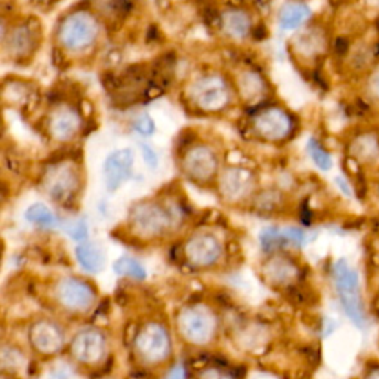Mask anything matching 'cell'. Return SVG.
I'll return each instance as SVG.
<instances>
[{
    "label": "cell",
    "instance_id": "1",
    "mask_svg": "<svg viewBox=\"0 0 379 379\" xmlns=\"http://www.w3.org/2000/svg\"><path fill=\"white\" fill-rule=\"evenodd\" d=\"M330 277H332L335 295L344 316L357 330L366 332L371 327L373 316L360 270L347 258H338L330 268Z\"/></svg>",
    "mask_w": 379,
    "mask_h": 379
},
{
    "label": "cell",
    "instance_id": "2",
    "mask_svg": "<svg viewBox=\"0 0 379 379\" xmlns=\"http://www.w3.org/2000/svg\"><path fill=\"white\" fill-rule=\"evenodd\" d=\"M178 332L190 345L205 347L218 332V317L209 305L193 303L184 307L177 317Z\"/></svg>",
    "mask_w": 379,
    "mask_h": 379
},
{
    "label": "cell",
    "instance_id": "3",
    "mask_svg": "<svg viewBox=\"0 0 379 379\" xmlns=\"http://www.w3.org/2000/svg\"><path fill=\"white\" fill-rule=\"evenodd\" d=\"M173 221L169 208L150 199L133 205L128 215L131 232L141 240L163 237L173 227Z\"/></svg>",
    "mask_w": 379,
    "mask_h": 379
},
{
    "label": "cell",
    "instance_id": "4",
    "mask_svg": "<svg viewBox=\"0 0 379 379\" xmlns=\"http://www.w3.org/2000/svg\"><path fill=\"white\" fill-rule=\"evenodd\" d=\"M133 351L140 362L149 366H159L169 360L172 339L168 327L159 322L142 325L133 338Z\"/></svg>",
    "mask_w": 379,
    "mask_h": 379
},
{
    "label": "cell",
    "instance_id": "5",
    "mask_svg": "<svg viewBox=\"0 0 379 379\" xmlns=\"http://www.w3.org/2000/svg\"><path fill=\"white\" fill-rule=\"evenodd\" d=\"M80 171L70 160H60L47 166L42 178L45 193L58 205L70 203L80 190Z\"/></svg>",
    "mask_w": 379,
    "mask_h": 379
},
{
    "label": "cell",
    "instance_id": "6",
    "mask_svg": "<svg viewBox=\"0 0 379 379\" xmlns=\"http://www.w3.org/2000/svg\"><path fill=\"white\" fill-rule=\"evenodd\" d=\"M55 301L70 314H87L96 304V290L87 280L64 277L55 285Z\"/></svg>",
    "mask_w": 379,
    "mask_h": 379
},
{
    "label": "cell",
    "instance_id": "7",
    "mask_svg": "<svg viewBox=\"0 0 379 379\" xmlns=\"http://www.w3.org/2000/svg\"><path fill=\"white\" fill-rule=\"evenodd\" d=\"M98 33L100 27L95 17L86 11H77L64 18L58 39L65 50L77 52L92 46Z\"/></svg>",
    "mask_w": 379,
    "mask_h": 379
},
{
    "label": "cell",
    "instance_id": "8",
    "mask_svg": "<svg viewBox=\"0 0 379 379\" xmlns=\"http://www.w3.org/2000/svg\"><path fill=\"white\" fill-rule=\"evenodd\" d=\"M190 98L202 111L218 113L231 101V91L224 77L219 74H205L190 86Z\"/></svg>",
    "mask_w": 379,
    "mask_h": 379
},
{
    "label": "cell",
    "instance_id": "9",
    "mask_svg": "<svg viewBox=\"0 0 379 379\" xmlns=\"http://www.w3.org/2000/svg\"><path fill=\"white\" fill-rule=\"evenodd\" d=\"M347 160L356 171L373 175L379 169V131H357L347 142Z\"/></svg>",
    "mask_w": 379,
    "mask_h": 379
},
{
    "label": "cell",
    "instance_id": "10",
    "mask_svg": "<svg viewBox=\"0 0 379 379\" xmlns=\"http://www.w3.org/2000/svg\"><path fill=\"white\" fill-rule=\"evenodd\" d=\"M250 124L257 137L267 142L285 141L294 132L292 118L280 107H262L252 116Z\"/></svg>",
    "mask_w": 379,
    "mask_h": 379
},
{
    "label": "cell",
    "instance_id": "11",
    "mask_svg": "<svg viewBox=\"0 0 379 379\" xmlns=\"http://www.w3.org/2000/svg\"><path fill=\"white\" fill-rule=\"evenodd\" d=\"M107 353H109V343L107 336L98 327H83L77 332L70 343V354L73 360L83 366L101 365Z\"/></svg>",
    "mask_w": 379,
    "mask_h": 379
},
{
    "label": "cell",
    "instance_id": "12",
    "mask_svg": "<svg viewBox=\"0 0 379 379\" xmlns=\"http://www.w3.org/2000/svg\"><path fill=\"white\" fill-rule=\"evenodd\" d=\"M224 255L221 240L208 231H197L191 235L184 245V257L193 268L215 267Z\"/></svg>",
    "mask_w": 379,
    "mask_h": 379
},
{
    "label": "cell",
    "instance_id": "13",
    "mask_svg": "<svg viewBox=\"0 0 379 379\" xmlns=\"http://www.w3.org/2000/svg\"><path fill=\"white\" fill-rule=\"evenodd\" d=\"M182 172L197 184H209L218 177L219 160L217 153L208 145H194L182 158Z\"/></svg>",
    "mask_w": 379,
    "mask_h": 379
},
{
    "label": "cell",
    "instance_id": "14",
    "mask_svg": "<svg viewBox=\"0 0 379 379\" xmlns=\"http://www.w3.org/2000/svg\"><path fill=\"white\" fill-rule=\"evenodd\" d=\"M28 341L34 351L42 356H55L65 345V332L54 320L41 318L28 329Z\"/></svg>",
    "mask_w": 379,
    "mask_h": 379
},
{
    "label": "cell",
    "instance_id": "15",
    "mask_svg": "<svg viewBox=\"0 0 379 379\" xmlns=\"http://www.w3.org/2000/svg\"><path fill=\"white\" fill-rule=\"evenodd\" d=\"M219 193L227 202H241L248 199L255 188V177L249 169L230 166L219 173Z\"/></svg>",
    "mask_w": 379,
    "mask_h": 379
},
{
    "label": "cell",
    "instance_id": "16",
    "mask_svg": "<svg viewBox=\"0 0 379 379\" xmlns=\"http://www.w3.org/2000/svg\"><path fill=\"white\" fill-rule=\"evenodd\" d=\"M82 129V116L73 105L61 104L47 116V132L60 142L72 141Z\"/></svg>",
    "mask_w": 379,
    "mask_h": 379
},
{
    "label": "cell",
    "instance_id": "17",
    "mask_svg": "<svg viewBox=\"0 0 379 379\" xmlns=\"http://www.w3.org/2000/svg\"><path fill=\"white\" fill-rule=\"evenodd\" d=\"M135 155L131 149H120L107 155L102 166L104 184L109 191L119 190L133 172Z\"/></svg>",
    "mask_w": 379,
    "mask_h": 379
},
{
    "label": "cell",
    "instance_id": "18",
    "mask_svg": "<svg viewBox=\"0 0 379 379\" xmlns=\"http://www.w3.org/2000/svg\"><path fill=\"white\" fill-rule=\"evenodd\" d=\"M307 241V235L299 227H267L261 231L259 243L266 252L281 249H301Z\"/></svg>",
    "mask_w": 379,
    "mask_h": 379
},
{
    "label": "cell",
    "instance_id": "19",
    "mask_svg": "<svg viewBox=\"0 0 379 379\" xmlns=\"http://www.w3.org/2000/svg\"><path fill=\"white\" fill-rule=\"evenodd\" d=\"M264 276L273 285L286 288L296 283L299 280L301 268L292 257L279 254L268 258L264 264Z\"/></svg>",
    "mask_w": 379,
    "mask_h": 379
},
{
    "label": "cell",
    "instance_id": "20",
    "mask_svg": "<svg viewBox=\"0 0 379 379\" xmlns=\"http://www.w3.org/2000/svg\"><path fill=\"white\" fill-rule=\"evenodd\" d=\"M34 36L36 33L30 25L21 24L17 25L15 28H11V33H9V36H3V41L11 55L23 58L33 52L36 42Z\"/></svg>",
    "mask_w": 379,
    "mask_h": 379
},
{
    "label": "cell",
    "instance_id": "21",
    "mask_svg": "<svg viewBox=\"0 0 379 379\" xmlns=\"http://www.w3.org/2000/svg\"><path fill=\"white\" fill-rule=\"evenodd\" d=\"M76 259L79 266L89 274H98L105 267V255L98 243L82 241L76 248Z\"/></svg>",
    "mask_w": 379,
    "mask_h": 379
},
{
    "label": "cell",
    "instance_id": "22",
    "mask_svg": "<svg viewBox=\"0 0 379 379\" xmlns=\"http://www.w3.org/2000/svg\"><path fill=\"white\" fill-rule=\"evenodd\" d=\"M267 85L262 76L254 70L241 72L237 77V91L240 96L248 102L259 101L266 96Z\"/></svg>",
    "mask_w": 379,
    "mask_h": 379
},
{
    "label": "cell",
    "instance_id": "23",
    "mask_svg": "<svg viewBox=\"0 0 379 379\" xmlns=\"http://www.w3.org/2000/svg\"><path fill=\"white\" fill-rule=\"evenodd\" d=\"M311 17V9L304 2H288L280 8L279 24L283 30H296Z\"/></svg>",
    "mask_w": 379,
    "mask_h": 379
},
{
    "label": "cell",
    "instance_id": "24",
    "mask_svg": "<svg viewBox=\"0 0 379 379\" xmlns=\"http://www.w3.org/2000/svg\"><path fill=\"white\" fill-rule=\"evenodd\" d=\"M222 30L232 39H245L250 33L252 21L249 14L241 9H228L221 17Z\"/></svg>",
    "mask_w": 379,
    "mask_h": 379
},
{
    "label": "cell",
    "instance_id": "25",
    "mask_svg": "<svg viewBox=\"0 0 379 379\" xmlns=\"http://www.w3.org/2000/svg\"><path fill=\"white\" fill-rule=\"evenodd\" d=\"M24 218L32 226L45 230H54L61 226L60 219L45 203H34V205L28 206L24 213Z\"/></svg>",
    "mask_w": 379,
    "mask_h": 379
},
{
    "label": "cell",
    "instance_id": "26",
    "mask_svg": "<svg viewBox=\"0 0 379 379\" xmlns=\"http://www.w3.org/2000/svg\"><path fill=\"white\" fill-rule=\"evenodd\" d=\"M296 51L307 58H313L318 55L325 50L326 39L316 28H310V30L301 33L296 39Z\"/></svg>",
    "mask_w": 379,
    "mask_h": 379
},
{
    "label": "cell",
    "instance_id": "27",
    "mask_svg": "<svg viewBox=\"0 0 379 379\" xmlns=\"http://www.w3.org/2000/svg\"><path fill=\"white\" fill-rule=\"evenodd\" d=\"M113 271L116 276L129 277L140 281L147 277V271H145L144 266L138 259H135L132 257H122L119 259H116L113 264Z\"/></svg>",
    "mask_w": 379,
    "mask_h": 379
},
{
    "label": "cell",
    "instance_id": "28",
    "mask_svg": "<svg viewBox=\"0 0 379 379\" xmlns=\"http://www.w3.org/2000/svg\"><path fill=\"white\" fill-rule=\"evenodd\" d=\"M307 153L310 155L311 162L314 163V166L322 171V172H329L332 171L334 168V158L332 154H330L326 149L325 145L320 142L316 138H310L308 142H307Z\"/></svg>",
    "mask_w": 379,
    "mask_h": 379
},
{
    "label": "cell",
    "instance_id": "29",
    "mask_svg": "<svg viewBox=\"0 0 379 379\" xmlns=\"http://www.w3.org/2000/svg\"><path fill=\"white\" fill-rule=\"evenodd\" d=\"M367 298L372 316L379 317V261L372 266L367 274Z\"/></svg>",
    "mask_w": 379,
    "mask_h": 379
},
{
    "label": "cell",
    "instance_id": "30",
    "mask_svg": "<svg viewBox=\"0 0 379 379\" xmlns=\"http://www.w3.org/2000/svg\"><path fill=\"white\" fill-rule=\"evenodd\" d=\"M197 379H236L230 372L224 371L222 367H217V366H210L203 369L200 371V373L197 375Z\"/></svg>",
    "mask_w": 379,
    "mask_h": 379
},
{
    "label": "cell",
    "instance_id": "31",
    "mask_svg": "<svg viewBox=\"0 0 379 379\" xmlns=\"http://www.w3.org/2000/svg\"><path fill=\"white\" fill-rule=\"evenodd\" d=\"M154 129H155L154 122L149 114L140 116L137 122H135V131H137L140 135H142V137H150V135L154 133Z\"/></svg>",
    "mask_w": 379,
    "mask_h": 379
},
{
    "label": "cell",
    "instance_id": "32",
    "mask_svg": "<svg viewBox=\"0 0 379 379\" xmlns=\"http://www.w3.org/2000/svg\"><path fill=\"white\" fill-rule=\"evenodd\" d=\"M335 186L344 197H347V199H354L356 197V188L353 186V182L349 181L347 177H344V175L335 177Z\"/></svg>",
    "mask_w": 379,
    "mask_h": 379
},
{
    "label": "cell",
    "instance_id": "33",
    "mask_svg": "<svg viewBox=\"0 0 379 379\" xmlns=\"http://www.w3.org/2000/svg\"><path fill=\"white\" fill-rule=\"evenodd\" d=\"M67 232H69V236L76 240V241H86L87 240V224L83 219H79L72 227L67 228Z\"/></svg>",
    "mask_w": 379,
    "mask_h": 379
},
{
    "label": "cell",
    "instance_id": "34",
    "mask_svg": "<svg viewBox=\"0 0 379 379\" xmlns=\"http://www.w3.org/2000/svg\"><path fill=\"white\" fill-rule=\"evenodd\" d=\"M369 199L379 209V169L369 177Z\"/></svg>",
    "mask_w": 379,
    "mask_h": 379
},
{
    "label": "cell",
    "instance_id": "35",
    "mask_svg": "<svg viewBox=\"0 0 379 379\" xmlns=\"http://www.w3.org/2000/svg\"><path fill=\"white\" fill-rule=\"evenodd\" d=\"M141 151H142V158H144V162L145 164L150 169H155L159 166V158L158 154H155L154 149H151L149 144H141Z\"/></svg>",
    "mask_w": 379,
    "mask_h": 379
},
{
    "label": "cell",
    "instance_id": "36",
    "mask_svg": "<svg viewBox=\"0 0 379 379\" xmlns=\"http://www.w3.org/2000/svg\"><path fill=\"white\" fill-rule=\"evenodd\" d=\"M358 379H379V360H369L363 366Z\"/></svg>",
    "mask_w": 379,
    "mask_h": 379
},
{
    "label": "cell",
    "instance_id": "37",
    "mask_svg": "<svg viewBox=\"0 0 379 379\" xmlns=\"http://www.w3.org/2000/svg\"><path fill=\"white\" fill-rule=\"evenodd\" d=\"M367 89L373 98L379 101V64L371 72V74H369Z\"/></svg>",
    "mask_w": 379,
    "mask_h": 379
},
{
    "label": "cell",
    "instance_id": "38",
    "mask_svg": "<svg viewBox=\"0 0 379 379\" xmlns=\"http://www.w3.org/2000/svg\"><path fill=\"white\" fill-rule=\"evenodd\" d=\"M164 379H187V369L182 363L175 365Z\"/></svg>",
    "mask_w": 379,
    "mask_h": 379
},
{
    "label": "cell",
    "instance_id": "39",
    "mask_svg": "<svg viewBox=\"0 0 379 379\" xmlns=\"http://www.w3.org/2000/svg\"><path fill=\"white\" fill-rule=\"evenodd\" d=\"M373 246H375V250H376L378 258H379V232H378L376 237H375V243H373Z\"/></svg>",
    "mask_w": 379,
    "mask_h": 379
},
{
    "label": "cell",
    "instance_id": "40",
    "mask_svg": "<svg viewBox=\"0 0 379 379\" xmlns=\"http://www.w3.org/2000/svg\"><path fill=\"white\" fill-rule=\"evenodd\" d=\"M367 2L373 6H379V0H367Z\"/></svg>",
    "mask_w": 379,
    "mask_h": 379
},
{
    "label": "cell",
    "instance_id": "41",
    "mask_svg": "<svg viewBox=\"0 0 379 379\" xmlns=\"http://www.w3.org/2000/svg\"><path fill=\"white\" fill-rule=\"evenodd\" d=\"M376 27H378V30H379V19L376 21Z\"/></svg>",
    "mask_w": 379,
    "mask_h": 379
}]
</instances>
